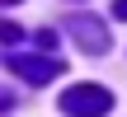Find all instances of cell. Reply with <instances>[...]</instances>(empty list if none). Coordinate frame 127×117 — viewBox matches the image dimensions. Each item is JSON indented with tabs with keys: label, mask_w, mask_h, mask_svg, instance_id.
Segmentation results:
<instances>
[{
	"label": "cell",
	"mask_w": 127,
	"mask_h": 117,
	"mask_svg": "<svg viewBox=\"0 0 127 117\" xmlns=\"http://www.w3.org/2000/svg\"><path fill=\"white\" fill-rule=\"evenodd\" d=\"M61 113L66 117H108L113 113V94L104 84H71L61 94Z\"/></svg>",
	"instance_id": "6da1fadb"
},
{
	"label": "cell",
	"mask_w": 127,
	"mask_h": 117,
	"mask_svg": "<svg viewBox=\"0 0 127 117\" xmlns=\"http://www.w3.org/2000/svg\"><path fill=\"white\" fill-rule=\"evenodd\" d=\"M5 66H9V70H14L19 80H28L33 89H38V84H52V80H57V75L66 70V66H61L57 56H28V52H14V56H9Z\"/></svg>",
	"instance_id": "7a4b0ae2"
},
{
	"label": "cell",
	"mask_w": 127,
	"mask_h": 117,
	"mask_svg": "<svg viewBox=\"0 0 127 117\" xmlns=\"http://www.w3.org/2000/svg\"><path fill=\"white\" fill-rule=\"evenodd\" d=\"M71 38H75L90 56H104V52L113 47V33H108L94 14H75V19H71Z\"/></svg>",
	"instance_id": "3957f363"
},
{
	"label": "cell",
	"mask_w": 127,
	"mask_h": 117,
	"mask_svg": "<svg viewBox=\"0 0 127 117\" xmlns=\"http://www.w3.org/2000/svg\"><path fill=\"white\" fill-rule=\"evenodd\" d=\"M19 38H24V28H19V23H9V19H0V42H5V47H14Z\"/></svg>",
	"instance_id": "277c9868"
},
{
	"label": "cell",
	"mask_w": 127,
	"mask_h": 117,
	"mask_svg": "<svg viewBox=\"0 0 127 117\" xmlns=\"http://www.w3.org/2000/svg\"><path fill=\"white\" fill-rule=\"evenodd\" d=\"M113 19H127V0H113Z\"/></svg>",
	"instance_id": "5b68a950"
},
{
	"label": "cell",
	"mask_w": 127,
	"mask_h": 117,
	"mask_svg": "<svg viewBox=\"0 0 127 117\" xmlns=\"http://www.w3.org/2000/svg\"><path fill=\"white\" fill-rule=\"evenodd\" d=\"M5 108H14V98H9V89H0V113Z\"/></svg>",
	"instance_id": "8992f818"
},
{
	"label": "cell",
	"mask_w": 127,
	"mask_h": 117,
	"mask_svg": "<svg viewBox=\"0 0 127 117\" xmlns=\"http://www.w3.org/2000/svg\"><path fill=\"white\" fill-rule=\"evenodd\" d=\"M0 5H19V0H0Z\"/></svg>",
	"instance_id": "52a82bcc"
}]
</instances>
